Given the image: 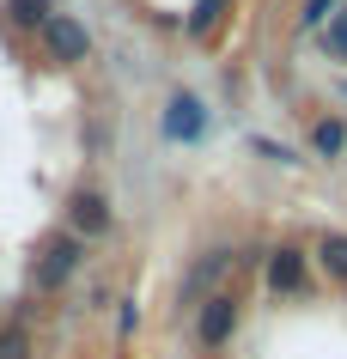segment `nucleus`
Returning a JSON list of instances; mask_svg holds the SVG:
<instances>
[{"label":"nucleus","instance_id":"nucleus-1","mask_svg":"<svg viewBox=\"0 0 347 359\" xmlns=\"http://www.w3.org/2000/svg\"><path fill=\"white\" fill-rule=\"evenodd\" d=\"M311 256L299 244H274L262 250V286H268V299H305L311 292Z\"/></svg>","mask_w":347,"mask_h":359},{"label":"nucleus","instance_id":"nucleus-2","mask_svg":"<svg viewBox=\"0 0 347 359\" xmlns=\"http://www.w3.org/2000/svg\"><path fill=\"white\" fill-rule=\"evenodd\" d=\"M158 134L171 140V147H201L213 134V116H207V104L195 92H171L165 97V110H158Z\"/></svg>","mask_w":347,"mask_h":359},{"label":"nucleus","instance_id":"nucleus-3","mask_svg":"<svg viewBox=\"0 0 347 359\" xmlns=\"http://www.w3.org/2000/svg\"><path fill=\"white\" fill-rule=\"evenodd\" d=\"M79 268H86V244H79L74 231H61V238H49V244H43L37 268H31V286H37V292H61Z\"/></svg>","mask_w":347,"mask_h":359},{"label":"nucleus","instance_id":"nucleus-4","mask_svg":"<svg viewBox=\"0 0 347 359\" xmlns=\"http://www.w3.org/2000/svg\"><path fill=\"white\" fill-rule=\"evenodd\" d=\"M37 37H43V55L61 61V67H79V61H92V31H86L74 13H61V6L49 13V25H43Z\"/></svg>","mask_w":347,"mask_h":359},{"label":"nucleus","instance_id":"nucleus-5","mask_svg":"<svg viewBox=\"0 0 347 359\" xmlns=\"http://www.w3.org/2000/svg\"><path fill=\"white\" fill-rule=\"evenodd\" d=\"M61 213H67V231H74L79 244L110 238V226H116V208H110V195H104V189H74Z\"/></svg>","mask_w":347,"mask_h":359},{"label":"nucleus","instance_id":"nucleus-6","mask_svg":"<svg viewBox=\"0 0 347 359\" xmlns=\"http://www.w3.org/2000/svg\"><path fill=\"white\" fill-rule=\"evenodd\" d=\"M195 335H201L207 353H219V347L238 335V299H231V292H207L201 311H195Z\"/></svg>","mask_w":347,"mask_h":359},{"label":"nucleus","instance_id":"nucleus-7","mask_svg":"<svg viewBox=\"0 0 347 359\" xmlns=\"http://www.w3.org/2000/svg\"><path fill=\"white\" fill-rule=\"evenodd\" d=\"M311 268H323L335 286H347V231H323L311 244Z\"/></svg>","mask_w":347,"mask_h":359},{"label":"nucleus","instance_id":"nucleus-8","mask_svg":"<svg viewBox=\"0 0 347 359\" xmlns=\"http://www.w3.org/2000/svg\"><path fill=\"white\" fill-rule=\"evenodd\" d=\"M311 152L317 158H341L347 152V116H317L311 122Z\"/></svg>","mask_w":347,"mask_h":359},{"label":"nucleus","instance_id":"nucleus-9","mask_svg":"<svg viewBox=\"0 0 347 359\" xmlns=\"http://www.w3.org/2000/svg\"><path fill=\"white\" fill-rule=\"evenodd\" d=\"M231 250H207V256H201V262H195V280L189 286H207V292H226V274H231Z\"/></svg>","mask_w":347,"mask_h":359},{"label":"nucleus","instance_id":"nucleus-10","mask_svg":"<svg viewBox=\"0 0 347 359\" xmlns=\"http://www.w3.org/2000/svg\"><path fill=\"white\" fill-rule=\"evenodd\" d=\"M55 13V0H6V19L19 25V31H43Z\"/></svg>","mask_w":347,"mask_h":359},{"label":"nucleus","instance_id":"nucleus-11","mask_svg":"<svg viewBox=\"0 0 347 359\" xmlns=\"http://www.w3.org/2000/svg\"><path fill=\"white\" fill-rule=\"evenodd\" d=\"M226 6L231 0H195V13L183 19V31H189V37H213V25L226 19Z\"/></svg>","mask_w":347,"mask_h":359},{"label":"nucleus","instance_id":"nucleus-12","mask_svg":"<svg viewBox=\"0 0 347 359\" xmlns=\"http://www.w3.org/2000/svg\"><path fill=\"white\" fill-rule=\"evenodd\" d=\"M317 43H323V49H329L335 61H347V0L335 6V19H329L323 31H317Z\"/></svg>","mask_w":347,"mask_h":359},{"label":"nucleus","instance_id":"nucleus-13","mask_svg":"<svg viewBox=\"0 0 347 359\" xmlns=\"http://www.w3.org/2000/svg\"><path fill=\"white\" fill-rule=\"evenodd\" d=\"M335 6H341V0H305V6H299V31H323V25L335 19Z\"/></svg>","mask_w":347,"mask_h":359},{"label":"nucleus","instance_id":"nucleus-14","mask_svg":"<svg viewBox=\"0 0 347 359\" xmlns=\"http://www.w3.org/2000/svg\"><path fill=\"white\" fill-rule=\"evenodd\" d=\"M0 359H31V335H25V323H6V329H0Z\"/></svg>","mask_w":347,"mask_h":359},{"label":"nucleus","instance_id":"nucleus-15","mask_svg":"<svg viewBox=\"0 0 347 359\" xmlns=\"http://www.w3.org/2000/svg\"><path fill=\"white\" fill-rule=\"evenodd\" d=\"M250 152H262V158H274V165H299V152L280 147V140H268V134H250Z\"/></svg>","mask_w":347,"mask_h":359},{"label":"nucleus","instance_id":"nucleus-16","mask_svg":"<svg viewBox=\"0 0 347 359\" xmlns=\"http://www.w3.org/2000/svg\"><path fill=\"white\" fill-rule=\"evenodd\" d=\"M341 97H347V86H341Z\"/></svg>","mask_w":347,"mask_h":359}]
</instances>
